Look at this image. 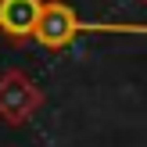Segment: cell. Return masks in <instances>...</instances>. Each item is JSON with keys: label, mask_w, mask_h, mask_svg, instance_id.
Masks as SVG:
<instances>
[{"label": "cell", "mask_w": 147, "mask_h": 147, "mask_svg": "<svg viewBox=\"0 0 147 147\" xmlns=\"http://www.w3.org/2000/svg\"><path fill=\"white\" fill-rule=\"evenodd\" d=\"M86 32H100V36H147V22H86L61 0L43 4L40 25H36V43L50 50H61L68 43H76Z\"/></svg>", "instance_id": "6da1fadb"}, {"label": "cell", "mask_w": 147, "mask_h": 147, "mask_svg": "<svg viewBox=\"0 0 147 147\" xmlns=\"http://www.w3.org/2000/svg\"><path fill=\"white\" fill-rule=\"evenodd\" d=\"M43 0H0V36L11 43L36 40Z\"/></svg>", "instance_id": "7a4b0ae2"}]
</instances>
